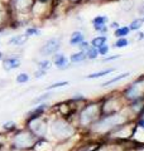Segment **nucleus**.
<instances>
[{"mask_svg":"<svg viewBox=\"0 0 144 151\" xmlns=\"http://www.w3.org/2000/svg\"><path fill=\"white\" fill-rule=\"evenodd\" d=\"M101 116V98L97 101H87L76 113V126L79 130L87 132L90 127Z\"/></svg>","mask_w":144,"mask_h":151,"instance_id":"nucleus-2","label":"nucleus"},{"mask_svg":"<svg viewBox=\"0 0 144 151\" xmlns=\"http://www.w3.org/2000/svg\"><path fill=\"white\" fill-rule=\"evenodd\" d=\"M56 142H53L49 139H38L32 151H55Z\"/></svg>","mask_w":144,"mask_h":151,"instance_id":"nucleus-12","label":"nucleus"},{"mask_svg":"<svg viewBox=\"0 0 144 151\" xmlns=\"http://www.w3.org/2000/svg\"><path fill=\"white\" fill-rule=\"evenodd\" d=\"M86 1H101V0H86Z\"/></svg>","mask_w":144,"mask_h":151,"instance_id":"nucleus-41","label":"nucleus"},{"mask_svg":"<svg viewBox=\"0 0 144 151\" xmlns=\"http://www.w3.org/2000/svg\"><path fill=\"white\" fill-rule=\"evenodd\" d=\"M52 64H53L52 60L44 58V59H42L37 63V67H38V69H42V70H44V72H48V70L52 68Z\"/></svg>","mask_w":144,"mask_h":151,"instance_id":"nucleus-23","label":"nucleus"},{"mask_svg":"<svg viewBox=\"0 0 144 151\" xmlns=\"http://www.w3.org/2000/svg\"><path fill=\"white\" fill-rule=\"evenodd\" d=\"M4 57H5V55H4V53H3V52H0V60H3Z\"/></svg>","mask_w":144,"mask_h":151,"instance_id":"nucleus-39","label":"nucleus"},{"mask_svg":"<svg viewBox=\"0 0 144 151\" xmlns=\"http://www.w3.org/2000/svg\"><path fill=\"white\" fill-rule=\"evenodd\" d=\"M86 53V58H87V60H95L97 59L99 57V50L97 48H94V47H90L87 52H85Z\"/></svg>","mask_w":144,"mask_h":151,"instance_id":"nucleus-27","label":"nucleus"},{"mask_svg":"<svg viewBox=\"0 0 144 151\" xmlns=\"http://www.w3.org/2000/svg\"><path fill=\"white\" fill-rule=\"evenodd\" d=\"M51 96H52V94L49 92H46V93H43V94H39L38 97H36V98H33V100H32V105H39V103L47 102L51 98Z\"/></svg>","mask_w":144,"mask_h":151,"instance_id":"nucleus-24","label":"nucleus"},{"mask_svg":"<svg viewBox=\"0 0 144 151\" xmlns=\"http://www.w3.org/2000/svg\"><path fill=\"white\" fill-rule=\"evenodd\" d=\"M67 1H68L70 4H75V5H76V4H80V3H82L84 0H67Z\"/></svg>","mask_w":144,"mask_h":151,"instance_id":"nucleus-37","label":"nucleus"},{"mask_svg":"<svg viewBox=\"0 0 144 151\" xmlns=\"http://www.w3.org/2000/svg\"><path fill=\"white\" fill-rule=\"evenodd\" d=\"M97 50H99V55H106V54H109L110 47H109V44L106 43V44L101 45L100 48H97Z\"/></svg>","mask_w":144,"mask_h":151,"instance_id":"nucleus-30","label":"nucleus"},{"mask_svg":"<svg viewBox=\"0 0 144 151\" xmlns=\"http://www.w3.org/2000/svg\"><path fill=\"white\" fill-rule=\"evenodd\" d=\"M127 45H129V40L127 38H116L114 43V48H125Z\"/></svg>","mask_w":144,"mask_h":151,"instance_id":"nucleus-28","label":"nucleus"},{"mask_svg":"<svg viewBox=\"0 0 144 151\" xmlns=\"http://www.w3.org/2000/svg\"><path fill=\"white\" fill-rule=\"evenodd\" d=\"M46 74H47V72H44V70H42V69H37L36 72H34V78L39 79V78H42V77H44Z\"/></svg>","mask_w":144,"mask_h":151,"instance_id":"nucleus-33","label":"nucleus"},{"mask_svg":"<svg viewBox=\"0 0 144 151\" xmlns=\"http://www.w3.org/2000/svg\"><path fill=\"white\" fill-rule=\"evenodd\" d=\"M65 86H68V82L67 81H61V82H56V83H52L51 86H48L46 89L47 91H52V89H56V88H61V87H65Z\"/></svg>","mask_w":144,"mask_h":151,"instance_id":"nucleus-29","label":"nucleus"},{"mask_svg":"<svg viewBox=\"0 0 144 151\" xmlns=\"http://www.w3.org/2000/svg\"><path fill=\"white\" fill-rule=\"evenodd\" d=\"M130 28H129V25H121L119 27L118 29L114 30V35L115 38H127L129 34H130Z\"/></svg>","mask_w":144,"mask_h":151,"instance_id":"nucleus-17","label":"nucleus"},{"mask_svg":"<svg viewBox=\"0 0 144 151\" xmlns=\"http://www.w3.org/2000/svg\"><path fill=\"white\" fill-rule=\"evenodd\" d=\"M37 139H48V131H49V119L44 115L41 117H33L25 119V126Z\"/></svg>","mask_w":144,"mask_h":151,"instance_id":"nucleus-5","label":"nucleus"},{"mask_svg":"<svg viewBox=\"0 0 144 151\" xmlns=\"http://www.w3.org/2000/svg\"><path fill=\"white\" fill-rule=\"evenodd\" d=\"M85 40V34L81 30H75L72 32V34L68 39V43L71 47H79L80 43H82Z\"/></svg>","mask_w":144,"mask_h":151,"instance_id":"nucleus-14","label":"nucleus"},{"mask_svg":"<svg viewBox=\"0 0 144 151\" xmlns=\"http://www.w3.org/2000/svg\"><path fill=\"white\" fill-rule=\"evenodd\" d=\"M28 38L31 37H39L41 35V28L38 25H31V27H27L25 28V32H24Z\"/></svg>","mask_w":144,"mask_h":151,"instance_id":"nucleus-20","label":"nucleus"},{"mask_svg":"<svg viewBox=\"0 0 144 151\" xmlns=\"http://www.w3.org/2000/svg\"><path fill=\"white\" fill-rule=\"evenodd\" d=\"M129 76H130V73H129V72L121 73V74L116 76V77H114V78H111V79H109V81L104 82V83L101 84V87H103V88H104V87H109L110 84H114V83H116V82H119V81H121V79H125L127 77H129Z\"/></svg>","mask_w":144,"mask_h":151,"instance_id":"nucleus-19","label":"nucleus"},{"mask_svg":"<svg viewBox=\"0 0 144 151\" xmlns=\"http://www.w3.org/2000/svg\"><path fill=\"white\" fill-rule=\"evenodd\" d=\"M3 33H4V28H0V35H1Z\"/></svg>","mask_w":144,"mask_h":151,"instance_id":"nucleus-40","label":"nucleus"},{"mask_svg":"<svg viewBox=\"0 0 144 151\" xmlns=\"http://www.w3.org/2000/svg\"><path fill=\"white\" fill-rule=\"evenodd\" d=\"M28 40V37L25 34H17V35H12L8 40V44L12 47H20L24 45Z\"/></svg>","mask_w":144,"mask_h":151,"instance_id":"nucleus-13","label":"nucleus"},{"mask_svg":"<svg viewBox=\"0 0 144 151\" xmlns=\"http://www.w3.org/2000/svg\"><path fill=\"white\" fill-rule=\"evenodd\" d=\"M142 20H143V23H144V15H143V17H142Z\"/></svg>","mask_w":144,"mask_h":151,"instance_id":"nucleus-42","label":"nucleus"},{"mask_svg":"<svg viewBox=\"0 0 144 151\" xmlns=\"http://www.w3.org/2000/svg\"><path fill=\"white\" fill-rule=\"evenodd\" d=\"M68 59H70L71 63H82V62H85V60H87V58H86V53L85 52H81V50L76 52V53H72Z\"/></svg>","mask_w":144,"mask_h":151,"instance_id":"nucleus-15","label":"nucleus"},{"mask_svg":"<svg viewBox=\"0 0 144 151\" xmlns=\"http://www.w3.org/2000/svg\"><path fill=\"white\" fill-rule=\"evenodd\" d=\"M77 126L72 122L71 119H66V117L56 116L55 119L49 120V131L48 135L51 136V140L53 142L58 144H66L71 141L77 134Z\"/></svg>","mask_w":144,"mask_h":151,"instance_id":"nucleus-1","label":"nucleus"},{"mask_svg":"<svg viewBox=\"0 0 144 151\" xmlns=\"http://www.w3.org/2000/svg\"><path fill=\"white\" fill-rule=\"evenodd\" d=\"M105 146V141L95 137H86L80 144L72 147L71 151H100Z\"/></svg>","mask_w":144,"mask_h":151,"instance_id":"nucleus-7","label":"nucleus"},{"mask_svg":"<svg viewBox=\"0 0 144 151\" xmlns=\"http://www.w3.org/2000/svg\"><path fill=\"white\" fill-rule=\"evenodd\" d=\"M51 108H52V107L48 105L47 102H43V103H39V105H36L29 112H28L27 119H33V117H41V116H44L46 113L51 110Z\"/></svg>","mask_w":144,"mask_h":151,"instance_id":"nucleus-11","label":"nucleus"},{"mask_svg":"<svg viewBox=\"0 0 144 151\" xmlns=\"http://www.w3.org/2000/svg\"><path fill=\"white\" fill-rule=\"evenodd\" d=\"M120 27V24H119V23L118 22H111V23H110V25H109V28H110V29H118V28Z\"/></svg>","mask_w":144,"mask_h":151,"instance_id":"nucleus-36","label":"nucleus"},{"mask_svg":"<svg viewBox=\"0 0 144 151\" xmlns=\"http://www.w3.org/2000/svg\"><path fill=\"white\" fill-rule=\"evenodd\" d=\"M128 106V103L124 100L123 94H108L106 97L101 98V112L103 116L114 115V113L121 112Z\"/></svg>","mask_w":144,"mask_h":151,"instance_id":"nucleus-4","label":"nucleus"},{"mask_svg":"<svg viewBox=\"0 0 144 151\" xmlns=\"http://www.w3.org/2000/svg\"><path fill=\"white\" fill-rule=\"evenodd\" d=\"M123 97L127 103H130L134 101L144 100V74L138 77L135 81H133L130 84L124 88Z\"/></svg>","mask_w":144,"mask_h":151,"instance_id":"nucleus-6","label":"nucleus"},{"mask_svg":"<svg viewBox=\"0 0 144 151\" xmlns=\"http://www.w3.org/2000/svg\"><path fill=\"white\" fill-rule=\"evenodd\" d=\"M137 40L138 42L144 40V32H142V30H138L137 32Z\"/></svg>","mask_w":144,"mask_h":151,"instance_id":"nucleus-35","label":"nucleus"},{"mask_svg":"<svg viewBox=\"0 0 144 151\" xmlns=\"http://www.w3.org/2000/svg\"><path fill=\"white\" fill-rule=\"evenodd\" d=\"M0 44H1V42H0Z\"/></svg>","mask_w":144,"mask_h":151,"instance_id":"nucleus-43","label":"nucleus"},{"mask_svg":"<svg viewBox=\"0 0 144 151\" xmlns=\"http://www.w3.org/2000/svg\"><path fill=\"white\" fill-rule=\"evenodd\" d=\"M115 70V68H109V69H104V70H99V72H94L91 74L86 76V79H95V78H100L104 77V76H109L110 73H113Z\"/></svg>","mask_w":144,"mask_h":151,"instance_id":"nucleus-18","label":"nucleus"},{"mask_svg":"<svg viewBox=\"0 0 144 151\" xmlns=\"http://www.w3.org/2000/svg\"><path fill=\"white\" fill-rule=\"evenodd\" d=\"M61 44H62V40L61 38L58 37H53V38H49V39H47L43 45L39 48V54L42 57H52L53 54L58 53V50L61 48Z\"/></svg>","mask_w":144,"mask_h":151,"instance_id":"nucleus-8","label":"nucleus"},{"mask_svg":"<svg viewBox=\"0 0 144 151\" xmlns=\"http://www.w3.org/2000/svg\"><path fill=\"white\" fill-rule=\"evenodd\" d=\"M143 20H142V18H135V19H133L132 23L129 24V28H130V30L132 32H138V30H140V28L143 27Z\"/></svg>","mask_w":144,"mask_h":151,"instance_id":"nucleus-25","label":"nucleus"},{"mask_svg":"<svg viewBox=\"0 0 144 151\" xmlns=\"http://www.w3.org/2000/svg\"><path fill=\"white\" fill-rule=\"evenodd\" d=\"M29 79H31V76L29 74H28L27 72H22V73H19L17 77H15V82L18 84H24V83L29 82Z\"/></svg>","mask_w":144,"mask_h":151,"instance_id":"nucleus-26","label":"nucleus"},{"mask_svg":"<svg viewBox=\"0 0 144 151\" xmlns=\"http://www.w3.org/2000/svg\"><path fill=\"white\" fill-rule=\"evenodd\" d=\"M139 13H140V14H143V15H144V3L142 4V6L139 8Z\"/></svg>","mask_w":144,"mask_h":151,"instance_id":"nucleus-38","label":"nucleus"},{"mask_svg":"<svg viewBox=\"0 0 144 151\" xmlns=\"http://www.w3.org/2000/svg\"><path fill=\"white\" fill-rule=\"evenodd\" d=\"M3 69L5 72H12L14 69H18L22 65V55L20 54H10L5 55L1 60Z\"/></svg>","mask_w":144,"mask_h":151,"instance_id":"nucleus-9","label":"nucleus"},{"mask_svg":"<svg viewBox=\"0 0 144 151\" xmlns=\"http://www.w3.org/2000/svg\"><path fill=\"white\" fill-rule=\"evenodd\" d=\"M90 47H91V44L89 43V42H87V40H84L82 43H80V44H79L77 48H79L81 52H87Z\"/></svg>","mask_w":144,"mask_h":151,"instance_id":"nucleus-31","label":"nucleus"},{"mask_svg":"<svg viewBox=\"0 0 144 151\" xmlns=\"http://www.w3.org/2000/svg\"><path fill=\"white\" fill-rule=\"evenodd\" d=\"M137 127L144 131V117H138L137 119Z\"/></svg>","mask_w":144,"mask_h":151,"instance_id":"nucleus-34","label":"nucleus"},{"mask_svg":"<svg viewBox=\"0 0 144 151\" xmlns=\"http://www.w3.org/2000/svg\"><path fill=\"white\" fill-rule=\"evenodd\" d=\"M119 58H120V54H114V55H110V57H104L101 62H111V60L119 59Z\"/></svg>","mask_w":144,"mask_h":151,"instance_id":"nucleus-32","label":"nucleus"},{"mask_svg":"<svg viewBox=\"0 0 144 151\" xmlns=\"http://www.w3.org/2000/svg\"><path fill=\"white\" fill-rule=\"evenodd\" d=\"M108 23H109V17H106V15H96L92 20H91L92 27H95V25H106Z\"/></svg>","mask_w":144,"mask_h":151,"instance_id":"nucleus-22","label":"nucleus"},{"mask_svg":"<svg viewBox=\"0 0 144 151\" xmlns=\"http://www.w3.org/2000/svg\"><path fill=\"white\" fill-rule=\"evenodd\" d=\"M106 43H108V37L106 35H97V37L92 38L91 42H90L91 47H94V48H100L101 45L106 44Z\"/></svg>","mask_w":144,"mask_h":151,"instance_id":"nucleus-16","label":"nucleus"},{"mask_svg":"<svg viewBox=\"0 0 144 151\" xmlns=\"http://www.w3.org/2000/svg\"><path fill=\"white\" fill-rule=\"evenodd\" d=\"M18 127H17V122L14 121H7L3 124V131L4 134H13L14 131H17Z\"/></svg>","mask_w":144,"mask_h":151,"instance_id":"nucleus-21","label":"nucleus"},{"mask_svg":"<svg viewBox=\"0 0 144 151\" xmlns=\"http://www.w3.org/2000/svg\"><path fill=\"white\" fill-rule=\"evenodd\" d=\"M52 63H53L57 67V69H60V70H66L71 67L70 59L67 58L63 53H60V52L52 55Z\"/></svg>","mask_w":144,"mask_h":151,"instance_id":"nucleus-10","label":"nucleus"},{"mask_svg":"<svg viewBox=\"0 0 144 151\" xmlns=\"http://www.w3.org/2000/svg\"><path fill=\"white\" fill-rule=\"evenodd\" d=\"M37 140L27 127L18 129L13 134H9V146L14 151H32Z\"/></svg>","mask_w":144,"mask_h":151,"instance_id":"nucleus-3","label":"nucleus"}]
</instances>
